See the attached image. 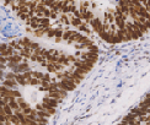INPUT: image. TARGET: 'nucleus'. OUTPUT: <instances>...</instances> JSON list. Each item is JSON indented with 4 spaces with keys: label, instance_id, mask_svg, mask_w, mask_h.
I'll use <instances>...</instances> for the list:
<instances>
[{
    "label": "nucleus",
    "instance_id": "obj_5",
    "mask_svg": "<svg viewBox=\"0 0 150 125\" xmlns=\"http://www.w3.org/2000/svg\"><path fill=\"white\" fill-rule=\"evenodd\" d=\"M0 63H3V64H6V63H9V59H8L6 56H0Z\"/></svg>",
    "mask_w": 150,
    "mask_h": 125
},
{
    "label": "nucleus",
    "instance_id": "obj_10",
    "mask_svg": "<svg viewBox=\"0 0 150 125\" xmlns=\"http://www.w3.org/2000/svg\"><path fill=\"white\" fill-rule=\"evenodd\" d=\"M0 88H1V85H0Z\"/></svg>",
    "mask_w": 150,
    "mask_h": 125
},
{
    "label": "nucleus",
    "instance_id": "obj_9",
    "mask_svg": "<svg viewBox=\"0 0 150 125\" xmlns=\"http://www.w3.org/2000/svg\"><path fill=\"white\" fill-rule=\"evenodd\" d=\"M0 85H1V80H0Z\"/></svg>",
    "mask_w": 150,
    "mask_h": 125
},
{
    "label": "nucleus",
    "instance_id": "obj_7",
    "mask_svg": "<svg viewBox=\"0 0 150 125\" xmlns=\"http://www.w3.org/2000/svg\"><path fill=\"white\" fill-rule=\"evenodd\" d=\"M0 125H5L4 123H3V121H0Z\"/></svg>",
    "mask_w": 150,
    "mask_h": 125
},
{
    "label": "nucleus",
    "instance_id": "obj_3",
    "mask_svg": "<svg viewBox=\"0 0 150 125\" xmlns=\"http://www.w3.org/2000/svg\"><path fill=\"white\" fill-rule=\"evenodd\" d=\"M43 75L44 72H41V71H32V77L38 80H43Z\"/></svg>",
    "mask_w": 150,
    "mask_h": 125
},
{
    "label": "nucleus",
    "instance_id": "obj_4",
    "mask_svg": "<svg viewBox=\"0 0 150 125\" xmlns=\"http://www.w3.org/2000/svg\"><path fill=\"white\" fill-rule=\"evenodd\" d=\"M15 76H16V74H15V72H8V74L5 75V79H8V80H15Z\"/></svg>",
    "mask_w": 150,
    "mask_h": 125
},
{
    "label": "nucleus",
    "instance_id": "obj_8",
    "mask_svg": "<svg viewBox=\"0 0 150 125\" xmlns=\"http://www.w3.org/2000/svg\"><path fill=\"white\" fill-rule=\"evenodd\" d=\"M0 101H1V96H0Z\"/></svg>",
    "mask_w": 150,
    "mask_h": 125
},
{
    "label": "nucleus",
    "instance_id": "obj_6",
    "mask_svg": "<svg viewBox=\"0 0 150 125\" xmlns=\"http://www.w3.org/2000/svg\"><path fill=\"white\" fill-rule=\"evenodd\" d=\"M4 69H5V64L0 63V70H4Z\"/></svg>",
    "mask_w": 150,
    "mask_h": 125
},
{
    "label": "nucleus",
    "instance_id": "obj_2",
    "mask_svg": "<svg viewBox=\"0 0 150 125\" xmlns=\"http://www.w3.org/2000/svg\"><path fill=\"white\" fill-rule=\"evenodd\" d=\"M3 108H4V113L6 115H12V114H14V111L11 109V107H10L9 104H5Z\"/></svg>",
    "mask_w": 150,
    "mask_h": 125
},
{
    "label": "nucleus",
    "instance_id": "obj_11",
    "mask_svg": "<svg viewBox=\"0 0 150 125\" xmlns=\"http://www.w3.org/2000/svg\"><path fill=\"white\" fill-rule=\"evenodd\" d=\"M0 44H1V43H0Z\"/></svg>",
    "mask_w": 150,
    "mask_h": 125
},
{
    "label": "nucleus",
    "instance_id": "obj_1",
    "mask_svg": "<svg viewBox=\"0 0 150 125\" xmlns=\"http://www.w3.org/2000/svg\"><path fill=\"white\" fill-rule=\"evenodd\" d=\"M19 83L16 82V80H8V79H5L4 81H3V86H5V87H8V88H16V86H17Z\"/></svg>",
    "mask_w": 150,
    "mask_h": 125
}]
</instances>
